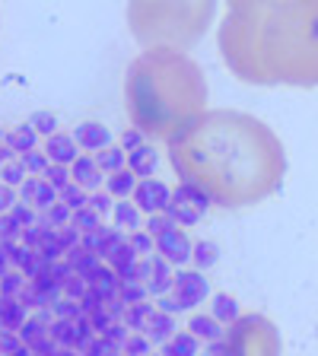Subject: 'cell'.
<instances>
[{
	"instance_id": "obj_10",
	"label": "cell",
	"mask_w": 318,
	"mask_h": 356,
	"mask_svg": "<svg viewBox=\"0 0 318 356\" xmlns=\"http://www.w3.org/2000/svg\"><path fill=\"white\" fill-rule=\"evenodd\" d=\"M19 200L29 204L35 213H48V210L58 204V188H51L42 175H29L19 185Z\"/></svg>"
},
{
	"instance_id": "obj_60",
	"label": "cell",
	"mask_w": 318,
	"mask_h": 356,
	"mask_svg": "<svg viewBox=\"0 0 318 356\" xmlns=\"http://www.w3.org/2000/svg\"><path fill=\"white\" fill-rule=\"evenodd\" d=\"M150 356H163V353H159V350H153V353H150Z\"/></svg>"
},
{
	"instance_id": "obj_3",
	"label": "cell",
	"mask_w": 318,
	"mask_h": 356,
	"mask_svg": "<svg viewBox=\"0 0 318 356\" xmlns=\"http://www.w3.org/2000/svg\"><path fill=\"white\" fill-rule=\"evenodd\" d=\"M125 108L131 127L169 140L207 111L204 70L185 51L147 48L125 70Z\"/></svg>"
},
{
	"instance_id": "obj_54",
	"label": "cell",
	"mask_w": 318,
	"mask_h": 356,
	"mask_svg": "<svg viewBox=\"0 0 318 356\" xmlns=\"http://www.w3.org/2000/svg\"><path fill=\"white\" fill-rule=\"evenodd\" d=\"M16 200H19V191L0 181V216H3V213H10V210H13V204H16Z\"/></svg>"
},
{
	"instance_id": "obj_23",
	"label": "cell",
	"mask_w": 318,
	"mask_h": 356,
	"mask_svg": "<svg viewBox=\"0 0 318 356\" xmlns=\"http://www.w3.org/2000/svg\"><path fill=\"white\" fill-rule=\"evenodd\" d=\"M3 143H7V147L13 149L16 156H26V153H32V149H38V134L32 131L26 121H22V124L7 127V137H3Z\"/></svg>"
},
{
	"instance_id": "obj_58",
	"label": "cell",
	"mask_w": 318,
	"mask_h": 356,
	"mask_svg": "<svg viewBox=\"0 0 318 356\" xmlns=\"http://www.w3.org/2000/svg\"><path fill=\"white\" fill-rule=\"evenodd\" d=\"M13 159H16V153H13V149H10L7 143H0V169H3V165H7V163H13Z\"/></svg>"
},
{
	"instance_id": "obj_29",
	"label": "cell",
	"mask_w": 318,
	"mask_h": 356,
	"mask_svg": "<svg viewBox=\"0 0 318 356\" xmlns=\"http://www.w3.org/2000/svg\"><path fill=\"white\" fill-rule=\"evenodd\" d=\"M96 165L105 172V178H109V175H115V172L127 169V153L118 147V143H111V147H105L96 153Z\"/></svg>"
},
{
	"instance_id": "obj_38",
	"label": "cell",
	"mask_w": 318,
	"mask_h": 356,
	"mask_svg": "<svg viewBox=\"0 0 318 356\" xmlns=\"http://www.w3.org/2000/svg\"><path fill=\"white\" fill-rule=\"evenodd\" d=\"M26 178H29V172H26V165L19 163V156H16L13 163H7L3 169H0V181L10 185V188H16V191H19V185L26 181Z\"/></svg>"
},
{
	"instance_id": "obj_1",
	"label": "cell",
	"mask_w": 318,
	"mask_h": 356,
	"mask_svg": "<svg viewBox=\"0 0 318 356\" xmlns=\"http://www.w3.org/2000/svg\"><path fill=\"white\" fill-rule=\"evenodd\" d=\"M166 156L182 181L223 210L255 207L287 178V149L271 124L232 108H207L188 121L166 140Z\"/></svg>"
},
{
	"instance_id": "obj_6",
	"label": "cell",
	"mask_w": 318,
	"mask_h": 356,
	"mask_svg": "<svg viewBox=\"0 0 318 356\" xmlns=\"http://www.w3.org/2000/svg\"><path fill=\"white\" fill-rule=\"evenodd\" d=\"M143 229L153 236L156 242V254L166 258L175 270L182 267H191V248H194V238L188 236V229H182L178 222H172L169 213H156L147 216V226Z\"/></svg>"
},
{
	"instance_id": "obj_61",
	"label": "cell",
	"mask_w": 318,
	"mask_h": 356,
	"mask_svg": "<svg viewBox=\"0 0 318 356\" xmlns=\"http://www.w3.org/2000/svg\"><path fill=\"white\" fill-rule=\"evenodd\" d=\"M118 356H121V353H118Z\"/></svg>"
},
{
	"instance_id": "obj_35",
	"label": "cell",
	"mask_w": 318,
	"mask_h": 356,
	"mask_svg": "<svg viewBox=\"0 0 318 356\" xmlns=\"http://www.w3.org/2000/svg\"><path fill=\"white\" fill-rule=\"evenodd\" d=\"M102 222H105V220H102V216H99L93 207L74 210V216H70V226H74V229H80V236H83V232H93V229H99Z\"/></svg>"
},
{
	"instance_id": "obj_18",
	"label": "cell",
	"mask_w": 318,
	"mask_h": 356,
	"mask_svg": "<svg viewBox=\"0 0 318 356\" xmlns=\"http://www.w3.org/2000/svg\"><path fill=\"white\" fill-rule=\"evenodd\" d=\"M166 213H169L172 222H178L182 229H191V226H198V222L204 220V210L194 207L191 200H185L175 188H172V200H169V210H166Z\"/></svg>"
},
{
	"instance_id": "obj_44",
	"label": "cell",
	"mask_w": 318,
	"mask_h": 356,
	"mask_svg": "<svg viewBox=\"0 0 318 356\" xmlns=\"http://www.w3.org/2000/svg\"><path fill=\"white\" fill-rule=\"evenodd\" d=\"M99 337H102V341L109 343L111 350H118V353H121V347H125V341L131 337V331H127L125 321H115V325H111L105 334H99Z\"/></svg>"
},
{
	"instance_id": "obj_9",
	"label": "cell",
	"mask_w": 318,
	"mask_h": 356,
	"mask_svg": "<svg viewBox=\"0 0 318 356\" xmlns=\"http://www.w3.org/2000/svg\"><path fill=\"white\" fill-rule=\"evenodd\" d=\"M70 137H74V143L80 147V153H89V156H96L99 149L115 143V134H111L102 121H80V124L70 131Z\"/></svg>"
},
{
	"instance_id": "obj_52",
	"label": "cell",
	"mask_w": 318,
	"mask_h": 356,
	"mask_svg": "<svg viewBox=\"0 0 318 356\" xmlns=\"http://www.w3.org/2000/svg\"><path fill=\"white\" fill-rule=\"evenodd\" d=\"M86 318H89V325H93V331H96V334H105L111 325H115V318L109 315V309H105V305H102V309H96V312H89Z\"/></svg>"
},
{
	"instance_id": "obj_59",
	"label": "cell",
	"mask_w": 318,
	"mask_h": 356,
	"mask_svg": "<svg viewBox=\"0 0 318 356\" xmlns=\"http://www.w3.org/2000/svg\"><path fill=\"white\" fill-rule=\"evenodd\" d=\"M3 137H7V127L0 124V143H3Z\"/></svg>"
},
{
	"instance_id": "obj_21",
	"label": "cell",
	"mask_w": 318,
	"mask_h": 356,
	"mask_svg": "<svg viewBox=\"0 0 318 356\" xmlns=\"http://www.w3.org/2000/svg\"><path fill=\"white\" fill-rule=\"evenodd\" d=\"M200 347H204V343H200L188 327H178L169 341L159 347V353L163 356H200Z\"/></svg>"
},
{
	"instance_id": "obj_24",
	"label": "cell",
	"mask_w": 318,
	"mask_h": 356,
	"mask_svg": "<svg viewBox=\"0 0 318 356\" xmlns=\"http://www.w3.org/2000/svg\"><path fill=\"white\" fill-rule=\"evenodd\" d=\"M64 261L70 264V270H74L77 277H83V280H86V277H93L99 267H102V258H99V254H93V252H86L83 245L70 248V252L64 254Z\"/></svg>"
},
{
	"instance_id": "obj_16",
	"label": "cell",
	"mask_w": 318,
	"mask_h": 356,
	"mask_svg": "<svg viewBox=\"0 0 318 356\" xmlns=\"http://www.w3.org/2000/svg\"><path fill=\"white\" fill-rule=\"evenodd\" d=\"M207 312H210V318H216L223 327L236 325V321L242 318V305H239V299L230 296V293H210Z\"/></svg>"
},
{
	"instance_id": "obj_22",
	"label": "cell",
	"mask_w": 318,
	"mask_h": 356,
	"mask_svg": "<svg viewBox=\"0 0 318 356\" xmlns=\"http://www.w3.org/2000/svg\"><path fill=\"white\" fill-rule=\"evenodd\" d=\"M13 267L26 274V280H32V277L45 274V270L51 267V261H45L42 254L32 252V248H26V245H16V252H13Z\"/></svg>"
},
{
	"instance_id": "obj_42",
	"label": "cell",
	"mask_w": 318,
	"mask_h": 356,
	"mask_svg": "<svg viewBox=\"0 0 318 356\" xmlns=\"http://www.w3.org/2000/svg\"><path fill=\"white\" fill-rule=\"evenodd\" d=\"M45 181H48V185L51 188H58V194L64 191L67 185H70V165H58V163H51L48 165V169H45Z\"/></svg>"
},
{
	"instance_id": "obj_48",
	"label": "cell",
	"mask_w": 318,
	"mask_h": 356,
	"mask_svg": "<svg viewBox=\"0 0 318 356\" xmlns=\"http://www.w3.org/2000/svg\"><path fill=\"white\" fill-rule=\"evenodd\" d=\"M19 238H22V226L10 213H3V216H0V245L19 242Z\"/></svg>"
},
{
	"instance_id": "obj_27",
	"label": "cell",
	"mask_w": 318,
	"mask_h": 356,
	"mask_svg": "<svg viewBox=\"0 0 318 356\" xmlns=\"http://www.w3.org/2000/svg\"><path fill=\"white\" fill-rule=\"evenodd\" d=\"M134 188H137V175L131 169H121L105 178V191L111 194V200H131Z\"/></svg>"
},
{
	"instance_id": "obj_45",
	"label": "cell",
	"mask_w": 318,
	"mask_h": 356,
	"mask_svg": "<svg viewBox=\"0 0 318 356\" xmlns=\"http://www.w3.org/2000/svg\"><path fill=\"white\" fill-rule=\"evenodd\" d=\"M54 245L61 248V254H67L70 248L80 245V229H74V226H61V229H54Z\"/></svg>"
},
{
	"instance_id": "obj_14",
	"label": "cell",
	"mask_w": 318,
	"mask_h": 356,
	"mask_svg": "<svg viewBox=\"0 0 318 356\" xmlns=\"http://www.w3.org/2000/svg\"><path fill=\"white\" fill-rule=\"evenodd\" d=\"M109 226L111 229H118V232H125V236H131V232H137V229L147 226V216L134 207V200H115L111 216H109Z\"/></svg>"
},
{
	"instance_id": "obj_19",
	"label": "cell",
	"mask_w": 318,
	"mask_h": 356,
	"mask_svg": "<svg viewBox=\"0 0 318 356\" xmlns=\"http://www.w3.org/2000/svg\"><path fill=\"white\" fill-rule=\"evenodd\" d=\"M175 331H178V318H175V315H169V312H159V309H156L153 315H150L147 327H143L141 334H147L150 341H153V347H163V343L169 341Z\"/></svg>"
},
{
	"instance_id": "obj_56",
	"label": "cell",
	"mask_w": 318,
	"mask_h": 356,
	"mask_svg": "<svg viewBox=\"0 0 318 356\" xmlns=\"http://www.w3.org/2000/svg\"><path fill=\"white\" fill-rule=\"evenodd\" d=\"M16 245H19V242L0 245V277H3V274L10 270V267H13V252H16Z\"/></svg>"
},
{
	"instance_id": "obj_17",
	"label": "cell",
	"mask_w": 318,
	"mask_h": 356,
	"mask_svg": "<svg viewBox=\"0 0 318 356\" xmlns=\"http://www.w3.org/2000/svg\"><path fill=\"white\" fill-rule=\"evenodd\" d=\"M86 283H89V289L102 299V305L115 302V299H118V293H121V277L115 274L109 264H102L93 277H86Z\"/></svg>"
},
{
	"instance_id": "obj_31",
	"label": "cell",
	"mask_w": 318,
	"mask_h": 356,
	"mask_svg": "<svg viewBox=\"0 0 318 356\" xmlns=\"http://www.w3.org/2000/svg\"><path fill=\"white\" fill-rule=\"evenodd\" d=\"M26 286H29V280H26V274L16 270V267H10L7 274L0 277V296L3 299H19V293Z\"/></svg>"
},
{
	"instance_id": "obj_25",
	"label": "cell",
	"mask_w": 318,
	"mask_h": 356,
	"mask_svg": "<svg viewBox=\"0 0 318 356\" xmlns=\"http://www.w3.org/2000/svg\"><path fill=\"white\" fill-rule=\"evenodd\" d=\"M29 318V309L19 299H0V331H19L22 321Z\"/></svg>"
},
{
	"instance_id": "obj_37",
	"label": "cell",
	"mask_w": 318,
	"mask_h": 356,
	"mask_svg": "<svg viewBox=\"0 0 318 356\" xmlns=\"http://www.w3.org/2000/svg\"><path fill=\"white\" fill-rule=\"evenodd\" d=\"M118 299H121L125 305H134V302H143V299H150L147 283H141V280H121Z\"/></svg>"
},
{
	"instance_id": "obj_36",
	"label": "cell",
	"mask_w": 318,
	"mask_h": 356,
	"mask_svg": "<svg viewBox=\"0 0 318 356\" xmlns=\"http://www.w3.org/2000/svg\"><path fill=\"white\" fill-rule=\"evenodd\" d=\"M150 353H153V341L141 331H131V337L121 347V356H150Z\"/></svg>"
},
{
	"instance_id": "obj_47",
	"label": "cell",
	"mask_w": 318,
	"mask_h": 356,
	"mask_svg": "<svg viewBox=\"0 0 318 356\" xmlns=\"http://www.w3.org/2000/svg\"><path fill=\"white\" fill-rule=\"evenodd\" d=\"M86 207H93L99 216H102V220H109L111 207H115V200H111V194L102 188V191H93V194H89V204H86Z\"/></svg>"
},
{
	"instance_id": "obj_51",
	"label": "cell",
	"mask_w": 318,
	"mask_h": 356,
	"mask_svg": "<svg viewBox=\"0 0 318 356\" xmlns=\"http://www.w3.org/2000/svg\"><path fill=\"white\" fill-rule=\"evenodd\" d=\"M86 289H89V283L83 280V277H77V274H74L70 280L64 283V289H61V296H64V299H77V302H80Z\"/></svg>"
},
{
	"instance_id": "obj_28",
	"label": "cell",
	"mask_w": 318,
	"mask_h": 356,
	"mask_svg": "<svg viewBox=\"0 0 318 356\" xmlns=\"http://www.w3.org/2000/svg\"><path fill=\"white\" fill-rule=\"evenodd\" d=\"M153 312H156V302H153V299H143V302L125 305V315H121V321L127 325V331H143Z\"/></svg>"
},
{
	"instance_id": "obj_15",
	"label": "cell",
	"mask_w": 318,
	"mask_h": 356,
	"mask_svg": "<svg viewBox=\"0 0 318 356\" xmlns=\"http://www.w3.org/2000/svg\"><path fill=\"white\" fill-rule=\"evenodd\" d=\"M185 327L200 343H214V341H223V337H226V327H223L216 318H210V312H188Z\"/></svg>"
},
{
	"instance_id": "obj_49",
	"label": "cell",
	"mask_w": 318,
	"mask_h": 356,
	"mask_svg": "<svg viewBox=\"0 0 318 356\" xmlns=\"http://www.w3.org/2000/svg\"><path fill=\"white\" fill-rule=\"evenodd\" d=\"M115 143H118L125 153H134L137 147H143V143H147V134L137 131V127H127V131H121V137Z\"/></svg>"
},
{
	"instance_id": "obj_4",
	"label": "cell",
	"mask_w": 318,
	"mask_h": 356,
	"mask_svg": "<svg viewBox=\"0 0 318 356\" xmlns=\"http://www.w3.org/2000/svg\"><path fill=\"white\" fill-rule=\"evenodd\" d=\"M216 7L214 3H131L127 26L131 35L147 48H172L188 51L204 38Z\"/></svg>"
},
{
	"instance_id": "obj_39",
	"label": "cell",
	"mask_w": 318,
	"mask_h": 356,
	"mask_svg": "<svg viewBox=\"0 0 318 356\" xmlns=\"http://www.w3.org/2000/svg\"><path fill=\"white\" fill-rule=\"evenodd\" d=\"M58 200L64 204V207H70V210H83L89 204V191H83L80 185H74V181H70V185L58 194Z\"/></svg>"
},
{
	"instance_id": "obj_41",
	"label": "cell",
	"mask_w": 318,
	"mask_h": 356,
	"mask_svg": "<svg viewBox=\"0 0 318 356\" xmlns=\"http://www.w3.org/2000/svg\"><path fill=\"white\" fill-rule=\"evenodd\" d=\"M175 191L182 194V197H185V200H191L194 207H200V210H204V213H207V210L214 207V204H210V197H207V194L200 191V188L188 185V181H178V185H175Z\"/></svg>"
},
{
	"instance_id": "obj_26",
	"label": "cell",
	"mask_w": 318,
	"mask_h": 356,
	"mask_svg": "<svg viewBox=\"0 0 318 356\" xmlns=\"http://www.w3.org/2000/svg\"><path fill=\"white\" fill-rule=\"evenodd\" d=\"M216 261H220V245L210 242V238H198L191 248V267L194 270H210V267H216Z\"/></svg>"
},
{
	"instance_id": "obj_11",
	"label": "cell",
	"mask_w": 318,
	"mask_h": 356,
	"mask_svg": "<svg viewBox=\"0 0 318 356\" xmlns=\"http://www.w3.org/2000/svg\"><path fill=\"white\" fill-rule=\"evenodd\" d=\"M70 181L74 185H80L83 191H102L105 188V172L96 165V156H89V153H80L77 156V163L70 165Z\"/></svg>"
},
{
	"instance_id": "obj_7",
	"label": "cell",
	"mask_w": 318,
	"mask_h": 356,
	"mask_svg": "<svg viewBox=\"0 0 318 356\" xmlns=\"http://www.w3.org/2000/svg\"><path fill=\"white\" fill-rule=\"evenodd\" d=\"M169 296L175 299L188 315V312H194L198 305H204L210 299V280L200 274V270H194V267H182V270H175Z\"/></svg>"
},
{
	"instance_id": "obj_46",
	"label": "cell",
	"mask_w": 318,
	"mask_h": 356,
	"mask_svg": "<svg viewBox=\"0 0 318 356\" xmlns=\"http://www.w3.org/2000/svg\"><path fill=\"white\" fill-rule=\"evenodd\" d=\"M19 163L26 165V172L29 175H45V169H48V156L42 153V149H32V153H26V156H19Z\"/></svg>"
},
{
	"instance_id": "obj_32",
	"label": "cell",
	"mask_w": 318,
	"mask_h": 356,
	"mask_svg": "<svg viewBox=\"0 0 318 356\" xmlns=\"http://www.w3.org/2000/svg\"><path fill=\"white\" fill-rule=\"evenodd\" d=\"M70 216H74V210L64 207L58 200L48 213H38V226H45V229H61V226H70Z\"/></svg>"
},
{
	"instance_id": "obj_8",
	"label": "cell",
	"mask_w": 318,
	"mask_h": 356,
	"mask_svg": "<svg viewBox=\"0 0 318 356\" xmlns=\"http://www.w3.org/2000/svg\"><path fill=\"white\" fill-rule=\"evenodd\" d=\"M131 200L143 216L166 213V210H169V200H172V188L156 175L153 178H137V188H134Z\"/></svg>"
},
{
	"instance_id": "obj_30",
	"label": "cell",
	"mask_w": 318,
	"mask_h": 356,
	"mask_svg": "<svg viewBox=\"0 0 318 356\" xmlns=\"http://www.w3.org/2000/svg\"><path fill=\"white\" fill-rule=\"evenodd\" d=\"M26 124L32 127V131L38 134V137H51V134H58L61 131V121H58V115L54 111H48V108H38V111H32L29 115V121Z\"/></svg>"
},
{
	"instance_id": "obj_55",
	"label": "cell",
	"mask_w": 318,
	"mask_h": 356,
	"mask_svg": "<svg viewBox=\"0 0 318 356\" xmlns=\"http://www.w3.org/2000/svg\"><path fill=\"white\" fill-rule=\"evenodd\" d=\"M83 356H118V350H111L109 343L102 341V337H96V341L83 350Z\"/></svg>"
},
{
	"instance_id": "obj_57",
	"label": "cell",
	"mask_w": 318,
	"mask_h": 356,
	"mask_svg": "<svg viewBox=\"0 0 318 356\" xmlns=\"http://www.w3.org/2000/svg\"><path fill=\"white\" fill-rule=\"evenodd\" d=\"M200 356H230L226 337H223V341H214V343H204V347H200Z\"/></svg>"
},
{
	"instance_id": "obj_33",
	"label": "cell",
	"mask_w": 318,
	"mask_h": 356,
	"mask_svg": "<svg viewBox=\"0 0 318 356\" xmlns=\"http://www.w3.org/2000/svg\"><path fill=\"white\" fill-rule=\"evenodd\" d=\"M109 238H111V226H109V222H102L99 229L83 232V236H80V245L86 248V252H93V254H102V248L109 245Z\"/></svg>"
},
{
	"instance_id": "obj_43",
	"label": "cell",
	"mask_w": 318,
	"mask_h": 356,
	"mask_svg": "<svg viewBox=\"0 0 318 356\" xmlns=\"http://www.w3.org/2000/svg\"><path fill=\"white\" fill-rule=\"evenodd\" d=\"M127 242H131V248L141 254V258H150V254L156 252V242H153V236H150L147 229L131 232V236H127Z\"/></svg>"
},
{
	"instance_id": "obj_12",
	"label": "cell",
	"mask_w": 318,
	"mask_h": 356,
	"mask_svg": "<svg viewBox=\"0 0 318 356\" xmlns=\"http://www.w3.org/2000/svg\"><path fill=\"white\" fill-rule=\"evenodd\" d=\"M42 153L48 156V163L74 165V163H77V156H80V147L74 143L70 131H58V134H51V137H45Z\"/></svg>"
},
{
	"instance_id": "obj_53",
	"label": "cell",
	"mask_w": 318,
	"mask_h": 356,
	"mask_svg": "<svg viewBox=\"0 0 318 356\" xmlns=\"http://www.w3.org/2000/svg\"><path fill=\"white\" fill-rule=\"evenodd\" d=\"M42 238H45V226H29V229H22V238L19 245H26V248H32V252H38L42 248Z\"/></svg>"
},
{
	"instance_id": "obj_13",
	"label": "cell",
	"mask_w": 318,
	"mask_h": 356,
	"mask_svg": "<svg viewBox=\"0 0 318 356\" xmlns=\"http://www.w3.org/2000/svg\"><path fill=\"white\" fill-rule=\"evenodd\" d=\"M172 280H175V267L169 264L166 258H159V254H150V277H147V293L150 299H159L166 296L172 289Z\"/></svg>"
},
{
	"instance_id": "obj_2",
	"label": "cell",
	"mask_w": 318,
	"mask_h": 356,
	"mask_svg": "<svg viewBox=\"0 0 318 356\" xmlns=\"http://www.w3.org/2000/svg\"><path fill=\"white\" fill-rule=\"evenodd\" d=\"M216 44L242 83L318 86V3H230Z\"/></svg>"
},
{
	"instance_id": "obj_40",
	"label": "cell",
	"mask_w": 318,
	"mask_h": 356,
	"mask_svg": "<svg viewBox=\"0 0 318 356\" xmlns=\"http://www.w3.org/2000/svg\"><path fill=\"white\" fill-rule=\"evenodd\" d=\"M48 309L54 312V318H64V321H77V318H83V309H80V302L77 299H54Z\"/></svg>"
},
{
	"instance_id": "obj_20",
	"label": "cell",
	"mask_w": 318,
	"mask_h": 356,
	"mask_svg": "<svg viewBox=\"0 0 318 356\" xmlns=\"http://www.w3.org/2000/svg\"><path fill=\"white\" fill-rule=\"evenodd\" d=\"M127 169L137 178H153L156 169H159V149L150 147V143L137 147L134 153H127Z\"/></svg>"
},
{
	"instance_id": "obj_5",
	"label": "cell",
	"mask_w": 318,
	"mask_h": 356,
	"mask_svg": "<svg viewBox=\"0 0 318 356\" xmlns=\"http://www.w3.org/2000/svg\"><path fill=\"white\" fill-rule=\"evenodd\" d=\"M230 356H280V334L261 312H248L226 327Z\"/></svg>"
},
{
	"instance_id": "obj_34",
	"label": "cell",
	"mask_w": 318,
	"mask_h": 356,
	"mask_svg": "<svg viewBox=\"0 0 318 356\" xmlns=\"http://www.w3.org/2000/svg\"><path fill=\"white\" fill-rule=\"evenodd\" d=\"M48 334H51V341L58 343V347H67L74 350V337H77V321H64L58 318L51 327H48Z\"/></svg>"
},
{
	"instance_id": "obj_50",
	"label": "cell",
	"mask_w": 318,
	"mask_h": 356,
	"mask_svg": "<svg viewBox=\"0 0 318 356\" xmlns=\"http://www.w3.org/2000/svg\"><path fill=\"white\" fill-rule=\"evenodd\" d=\"M10 216H13V220L19 222L22 229H29V226H35V222H38V213L29 207V204H22V200H16V204H13V210H10Z\"/></svg>"
}]
</instances>
